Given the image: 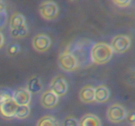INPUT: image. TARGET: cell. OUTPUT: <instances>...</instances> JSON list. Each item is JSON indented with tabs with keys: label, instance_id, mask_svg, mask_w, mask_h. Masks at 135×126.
Masks as SVG:
<instances>
[{
	"label": "cell",
	"instance_id": "obj_1",
	"mask_svg": "<svg viewBox=\"0 0 135 126\" xmlns=\"http://www.w3.org/2000/svg\"><path fill=\"white\" fill-rule=\"evenodd\" d=\"M94 43L88 39H83L70 43L66 50L74 55L79 66L85 67L92 63L90 51Z\"/></svg>",
	"mask_w": 135,
	"mask_h": 126
},
{
	"label": "cell",
	"instance_id": "obj_2",
	"mask_svg": "<svg viewBox=\"0 0 135 126\" xmlns=\"http://www.w3.org/2000/svg\"><path fill=\"white\" fill-rule=\"evenodd\" d=\"M113 51L110 45L104 42L94 43L90 51L92 63L98 65L106 64L111 60Z\"/></svg>",
	"mask_w": 135,
	"mask_h": 126
},
{
	"label": "cell",
	"instance_id": "obj_3",
	"mask_svg": "<svg viewBox=\"0 0 135 126\" xmlns=\"http://www.w3.org/2000/svg\"><path fill=\"white\" fill-rule=\"evenodd\" d=\"M127 111L126 108L119 103L113 104L107 110V118L111 123H120L127 118Z\"/></svg>",
	"mask_w": 135,
	"mask_h": 126
},
{
	"label": "cell",
	"instance_id": "obj_4",
	"mask_svg": "<svg viewBox=\"0 0 135 126\" xmlns=\"http://www.w3.org/2000/svg\"><path fill=\"white\" fill-rule=\"evenodd\" d=\"M58 63L60 68L65 72H73L79 68V64L76 58L67 50L59 54Z\"/></svg>",
	"mask_w": 135,
	"mask_h": 126
},
{
	"label": "cell",
	"instance_id": "obj_5",
	"mask_svg": "<svg viewBox=\"0 0 135 126\" xmlns=\"http://www.w3.org/2000/svg\"><path fill=\"white\" fill-rule=\"evenodd\" d=\"M131 45L130 37L125 34H119L113 37L111 41L110 46L113 52L122 54L127 51Z\"/></svg>",
	"mask_w": 135,
	"mask_h": 126
},
{
	"label": "cell",
	"instance_id": "obj_6",
	"mask_svg": "<svg viewBox=\"0 0 135 126\" xmlns=\"http://www.w3.org/2000/svg\"><path fill=\"white\" fill-rule=\"evenodd\" d=\"M39 13L41 17L46 20H51L57 18L59 14L57 4L52 1H45L39 6Z\"/></svg>",
	"mask_w": 135,
	"mask_h": 126
},
{
	"label": "cell",
	"instance_id": "obj_7",
	"mask_svg": "<svg viewBox=\"0 0 135 126\" xmlns=\"http://www.w3.org/2000/svg\"><path fill=\"white\" fill-rule=\"evenodd\" d=\"M50 90L59 97H63L68 91L69 85L67 80L63 76H56L50 83Z\"/></svg>",
	"mask_w": 135,
	"mask_h": 126
},
{
	"label": "cell",
	"instance_id": "obj_8",
	"mask_svg": "<svg viewBox=\"0 0 135 126\" xmlns=\"http://www.w3.org/2000/svg\"><path fill=\"white\" fill-rule=\"evenodd\" d=\"M51 45V39L48 35L44 34H37L32 40L33 49L38 52H46L50 48Z\"/></svg>",
	"mask_w": 135,
	"mask_h": 126
},
{
	"label": "cell",
	"instance_id": "obj_9",
	"mask_svg": "<svg viewBox=\"0 0 135 126\" xmlns=\"http://www.w3.org/2000/svg\"><path fill=\"white\" fill-rule=\"evenodd\" d=\"M32 94L26 87H19L13 93V100L18 106H29Z\"/></svg>",
	"mask_w": 135,
	"mask_h": 126
},
{
	"label": "cell",
	"instance_id": "obj_10",
	"mask_svg": "<svg viewBox=\"0 0 135 126\" xmlns=\"http://www.w3.org/2000/svg\"><path fill=\"white\" fill-rule=\"evenodd\" d=\"M59 97L50 89L46 91L42 94L40 97V103L46 108H54L57 105Z\"/></svg>",
	"mask_w": 135,
	"mask_h": 126
},
{
	"label": "cell",
	"instance_id": "obj_11",
	"mask_svg": "<svg viewBox=\"0 0 135 126\" xmlns=\"http://www.w3.org/2000/svg\"><path fill=\"white\" fill-rule=\"evenodd\" d=\"M18 105L13 99L0 104V114L5 118H15Z\"/></svg>",
	"mask_w": 135,
	"mask_h": 126
},
{
	"label": "cell",
	"instance_id": "obj_12",
	"mask_svg": "<svg viewBox=\"0 0 135 126\" xmlns=\"http://www.w3.org/2000/svg\"><path fill=\"white\" fill-rule=\"evenodd\" d=\"M80 101L84 103H92L95 101V88L91 85H85L79 93Z\"/></svg>",
	"mask_w": 135,
	"mask_h": 126
},
{
	"label": "cell",
	"instance_id": "obj_13",
	"mask_svg": "<svg viewBox=\"0 0 135 126\" xmlns=\"http://www.w3.org/2000/svg\"><path fill=\"white\" fill-rule=\"evenodd\" d=\"M79 122V126H102V122L99 117L91 113L83 116Z\"/></svg>",
	"mask_w": 135,
	"mask_h": 126
},
{
	"label": "cell",
	"instance_id": "obj_14",
	"mask_svg": "<svg viewBox=\"0 0 135 126\" xmlns=\"http://www.w3.org/2000/svg\"><path fill=\"white\" fill-rule=\"evenodd\" d=\"M26 88L31 94H36L40 93L43 89L42 80L38 76H32L28 80Z\"/></svg>",
	"mask_w": 135,
	"mask_h": 126
},
{
	"label": "cell",
	"instance_id": "obj_15",
	"mask_svg": "<svg viewBox=\"0 0 135 126\" xmlns=\"http://www.w3.org/2000/svg\"><path fill=\"white\" fill-rule=\"evenodd\" d=\"M110 97V91L104 85H98L95 88V101L98 103L107 102Z\"/></svg>",
	"mask_w": 135,
	"mask_h": 126
},
{
	"label": "cell",
	"instance_id": "obj_16",
	"mask_svg": "<svg viewBox=\"0 0 135 126\" xmlns=\"http://www.w3.org/2000/svg\"><path fill=\"white\" fill-rule=\"evenodd\" d=\"M26 24V18L23 14L19 13H15L12 14L9 20V28L10 30H13Z\"/></svg>",
	"mask_w": 135,
	"mask_h": 126
},
{
	"label": "cell",
	"instance_id": "obj_17",
	"mask_svg": "<svg viewBox=\"0 0 135 126\" xmlns=\"http://www.w3.org/2000/svg\"><path fill=\"white\" fill-rule=\"evenodd\" d=\"M36 126H59V123L55 117L46 115L38 119Z\"/></svg>",
	"mask_w": 135,
	"mask_h": 126
},
{
	"label": "cell",
	"instance_id": "obj_18",
	"mask_svg": "<svg viewBox=\"0 0 135 126\" xmlns=\"http://www.w3.org/2000/svg\"><path fill=\"white\" fill-rule=\"evenodd\" d=\"M28 34V28L27 24H25L19 28L10 30V35L15 39H22L25 38Z\"/></svg>",
	"mask_w": 135,
	"mask_h": 126
},
{
	"label": "cell",
	"instance_id": "obj_19",
	"mask_svg": "<svg viewBox=\"0 0 135 126\" xmlns=\"http://www.w3.org/2000/svg\"><path fill=\"white\" fill-rule=\"evenodd\" d=\"M30 114V108L29 106H18L16 111L15 118L19 119H26Z\"/></svg>",
	"mask_w": 135,
	"mask_h": 126
},
{
	"label": "cell",
	"instance_id": "obj_20",
	"mask_svg": "<svg viewBox=\"0 0 135 126\" xmlns=\"http://www.w3.org/2000/svg\"><path fill=\"white\" fill-rule=\"evenodd\" d=\"M13 93L14 91L9 88H3L0 89V104L13 99Z\"/></svg>",
	"mask_w": 135,
	"mask_h": 126
},
{
	"label": "cell",
	"instance_id": "obj_21",
	"mask_svg": "<svg viewBox=\"0 0 135 126\" xmlns=\"http://www.w3.org/2000/svg\"><path fill=\"white\" fill-rule=\"evenodd\" d=\"M62 126H79V120L73 116L65 117L62 122Z\"/></svg>",
	"mask_w": 135,
	"mask_h": 126
},
{
	"label": "cell",
	"instance_id": "obj_22",
	"mask_svg": "<svg viewBox=\"0 0 135 126\" xmlns=\"http://www.w3.org/2000/svg\"><path fill=\"white\" fill-rule=\"evenodd\" d=\"M7 53L9 56H15L21 51V46L18 43H13L9 45L7 47Z\"/></svg>",
	"mask_w": 135,
	"mask_h": 126
},
{
	"label": "cell",
	"instance_id": "obj_23",
	"mask_svg": "<svg viewBox=\"0 0 135 126\" xmlns=\"http://www.w3.org/2000/svg\"><path fill=\"white\" fill-rule=\"evenodd\" d=\"M112 2L116 6L121 8L127 7L131 3V1H130V0H123V1L122 0H114V1H112Z\"/></svg>",
	"mask_w": 135,
	"mask_h": 126
},
{
	"label": "cell",
	"instance_id": "obj_24",
	"mask_svg": "<svg viewBox=\"0 0 135 126\" xmlns=\"http://www.w3.org/2000/svg\"><path fill=\"white\" fill-rule=\"evenodd\" d=\"M7 21V14L6 10L0 13V31L5 27Z\"/></svg>",
	"mask_w": 135,
	"mask_h": 126
},
{
	"label": "cell",
	"instance_id": "obj_25",
	"mask_svg": "<svg viewBox=\"0 0 135 126\" xmlns=\"http://www.w3.org/2000/svg\"><path fill=\"white\" fill-rule=\"evenodd\" d=\"M128 121L129 123H131L132 125L135 123V111H132L131 112L127 113V116Z\"/></svg>",
	"mask_w": 135,
	"mask_h": 126
},
{
	"label": "cell",
	"instance_id": "obj_26",
	"mask_svg": "<svg viewBox=\"0 0 135 126\" xmlns=\"http://www.w3.org/2000/svg\"><path fill=\"white\" fill-rule=\"evenodd\" d=\"M4 43H5V38L3 33L0 31V49L3 47Z\"/></svg>",
	"mask_w": 135,
	"mask_h": 126
},
{
	"label": "cell",
	"instance_id": "obj_27",
	"mask_svg": "<svg viewBox=\"0 0 135 126\" xmlns=\"http://www.w3.org/2000/svg\"><path fill=\"white\" fill-rule=\"evenodd\" d=\"M5 10H6V9H5V2L3 1H0V13L5 11Z\"/></svg>",
	"mask_w": 135,
	"mask_h": 126
},
{
	"label": "cell",
	"instance_id": "obj_28",
	"mask_svg": "<svg viewBox=\"0 0 135 126\" xmlns=\"http://www.w3.org/2000/svg\"><path fill=\"white\" fill-rule=\"evenodd\" d=\"M132 126H135V123H134V124H133V125H132Z\"/></svg>",
	"mask_w": 135,
	"mask_h": 126
}]
</instances>
